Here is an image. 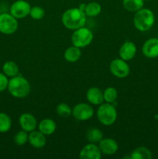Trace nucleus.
Returning a JSON list of instances; mask_svg holds the SVG:
<instances>
[{
	"mask_svg": "<svg viewBox=\"0 0 158 159\" xmlns=\"http://www.w3.org/2000/svg\"><path fill=\"white\" fill-rule=\"evenodd\" d=\"M122 6L125 10L136 12L143 8L144 0H122Z\"/></svg>",
	"mask_w": 158,
	"mask_h": 159,
	"instance_id": "aec40b11",
	"label": "nucleus"
},
{
	"mask_svg": "<svg viewBox=\"0 0 158 159\" xmlns=\"http://www.w3.org/2000/svg\"><path fill=\"white\" fill-rule=\"evenodd\" d=\"M99 147L102 155H113L118 152L119 145L116 140L112 138H103L99 143Z\"/></svg>",
	"mask_w": 158,
	"mask_h": 159,
	"instance_id": "ddd939ff",
	"label": "nucleus"
},
{
	"mask_svg": "<svg viewBox=\"0 0 158 159\" xmlns=\"http://www.w3.org/2000/svg\"><path fill=\"white\" fill-rule=\"evenodd\" d=\"M28 138H29V134L28 132L22 130L20 131L17 132L14 136V142L16 145L23 146L28 142Z\"/></svg>",
	"mask_w": 158,
	"mask_h": 159,
	"instance_id": "bb28decb",
	"label": "nucleus"
},
{
	"mask_svg": "<svg viewBox=\"0 0 158 159\" xmlns=\"http://www.w3.org/2000/svg\"><path fill=\"white\" fill-rule=\"evenodd\" d=\"M144 1H152V0H144Z\"/></svg>",
	"mask_w": 158,
	"mask_h": 159,
	"instance_id": "7c9ffc66",
	"label": "nucleus"
},
{
	"mask_svg": "<svg viewBox=\"0 0 158 159\" xmlns=\"http://www.w3.org/2000/svg\"><path fill=\"white\" fill-rule=\"evenodd\" d=\"M81 56V48L76 46H71L65 50L64 53V57L65 60L71 63H74L80 59Z\"/></svg>",
	"mask_w": 158,
	"mask_h": 159,
	"instance_id": "a211bd4d",
	"label": "nucleus"
},
{
	"mask_svg": "<svg viewBox=\"0 0 158 159\" xmlns=\"http://www.w3.org/2000/svg\"><path fill=\"white\" fill-rule=\"evenodd\" d=\"M102 155L99 146L96 145V144L88 143L82 148L79 154V158L81 159H100Z\"/></svg>",
	"mask_w": 158,
	"mask_h": 159,
	"instance_id": "9d476101",
	"label": "nucleus"
},
{
	"mask_svg": "<svg viewBox=\"0 0 158 159\" xmlns=\"http://www.w3.org/2000/svg\"><path fill=\"white\" fill-rule=\"evenodd\" d=\"M86 139L89 143L93 144H99L103 139V133L102 130L98 128H91L86 132Z\"/></svg>",
	"mask_w": 158,
	"mask_h": 159,
	"instance_id": "412c9836",
	"label": "nucleus"
},
{
	"mask_svg": "<svg viewBox=\"0 0 158 159\" xmlns=\"http://www.w3.org/2000/svg\"><path fill=\"white\" fill-rule=\"evenodd\" d=\"M110 72L119 79H124L129 75L130 68L126 61L122 58L114 59L109 65Z\"/></svg>",
	"mask_w": 158,
	"mask_h": 159,
	"instance_id": "0eeeda50",
	"label": "nucleus"
},
{
	"mask_svg": "<svg viewBox=\"0 0 158 159\" xmlns=\"http://www.w3.org/2000/svg\"><path fill=\"white\" fill-rule=\"evenodd\" d=\"M2 71L7 77L12 78L16 76L20 72L18 65L12 61H7L2 66Z\"/></svg>",
	"mask_w": 158,
	"mask_h": 159,
	"instance_id": "6ab92c4d",
	"label": "nucleus"
},
{
	"mask_svg": "<svg viewBox=\"0 0 158 159\" xmlns=\"http://www.w3.org/2000/svg\"><path fill=\"white\" fill-rule=\"evenodd\" d=\"M30 89L29 81L20 75L11 78L9 80L7 87L9 94L17 99L26 97L30 93Z\"/></svg>",
	"mask_w": 158,
	"mask_h": 159,
	"instance_id": "f03ea898",
	"label": "nucleus"
},
{
	"mask_svg": "<svg viewBox=\"0 0 158 159\" xmlns=\"http://www.w3.org/2000/svg\"><path fill=\"white\" fill-rule=\"evenodd\" d=\"M56 128H57L56 123L50 118H45V119L42 120L38 124L39 130L46 136L53 134L55 132Z\"/></svg>",
	"mask_w": 158,
	"mask_h": 159,
	"instance_id": "f3484780",
	"label": "nucleus"
},
{
	"mask_svg": "<svg viewBox=\"0 0 158 159\" xmlns=\"http://www.w3.org/2000/svg\"><path fill=\"white\" fill-rule=\"evenodd\" d=\"M143 54L148 58H156L158 57V38L153 37L144 42L142 48Z\"/></svg>",
	"mask_w": 158,
	"mask_h": 159,
	"instance_id": "9b49d317",
	"label": "nucleus"
},
{
	"mask_svg": "<svg viewBox=\"0 0 158 159\" xmlns=\"http://www.w3.org/2000/svg\"><path fill=\"white\" fill-rule=\"evenodd\" d=\"M19 123L22 130L26 132H31L35 130L37 126V121L35 116L29 113H24L20 115L19 118Z\"/></svg>",
	"mask_w": 158,
	"mask_h": 159,
	"instance_id": "f8f14e48",
	"label": "nucleus"
},
{
	"mask_svg": "<svg viewBox=\"0 0 158 159\" xmlns=\"http://www.w3.org/2000/svg\"><path fill=\"white\" fill-rule=\"evenodd\" d=\"M97 118L105 126H111L117 119V111L111 103H102L97 110Z\"/></svg>",
	"mask_w": 158,
	"mask_h": 159,
	"instance_id": "20e7f679",
	"label": "nucleus"
},
{
	"mask_svg": "<svg viewBox=\"0 0 158 159\" xmlns=\"http://www.w3.org/2000/svg\"><path fill=\"white\" fill-rule=\"evenodd\" d=\"M136 51H137V49H136V44L133 42L127 40L124 42L119 48V57L120 58L128 61L134 58L136 54Z\"/></svg>",
	"mask_w": 158,
	"mask_h": 159,
	"instance_id": "4468645a",
	"label": "nucleus"
},
{
	"mask_svg": "<svg viewBox=\"0 0 158 159\" xmlns=\"http://www.w3.org/2000/svg\"><path fill=\"white\" fill-rule=\"evenodd\" d=\"M86 14L80 8H71L65 11L61 17L64 26L68 30H75L85 26L86 23Z\"/></svg>",
	"mask_w": 158,
	"mask_h": 159,
	"instance_id": "f257e3e1",
	"label": "nucleus"
},
{
	"mask_svg": "<svg viewBox=\"0 0 158 159\" xmlns=\"http://www.w3.org/2000/svg\"><path fill=\"white\" fill-rule=\"evenodd\" d=\"M155 22L153 12L150 9L142 8L135 12L133 17V24L137 30L146 32L152 28Z\"/></svg>",
	"mask_w": 158,
	"mask_h": 159,
	"instance_id": "7ed1b4c3",
	"label": "nucleus"
},
{
	"mask_svg": "<svg viewBox=\"0 0 158 159\" xmlns=\"http://www.w3.org/2000/svg\"><path fill=\"white\" fill-rule=\"evenodd\" d=\"M94 35L88 28L82 26L74 30L71 36V42L74 46L79 48H83L88 46L92 42Z\"/></svg>",
	"mask_w": 158,
	"mask_h": 159,
	"instance_id": "39448f33",
	"label": "nucleus"
},
{
	"mask_svg": "<svg viewBox=\"0 0 158 159\" xmlns=\"http://www.w3.org/2000/svg\"><path fill=\"white\" fill-rule=\"evenodd\" d=\"M104 101L108 103H112L118 97V92L114 87H108L103 92Z\"/></svg>",
	"mask_w": 158,
	"mask_h": 159,
	"instance_id": "393cba45",
	"label": "nucleus"
},
{
	"mask_svg": "<svg viewBox=\"0 0 158 159\" xmlns=\"http://www.w3.org/2000/svg\"><path fill=\"white\" fill-rule=\"evenodd\" d=\"M29 16L31 18L35 20H42L45 16V11L40 6H33V7H31Z\"/></svg>",
	"mask_w": 158,
	"mask_h": 159,
	"instance_id": "cd10ccee",
	"label": "nucleus"
},
{
	"mask_svg": "<svg viewBox=\"0 0 158 159\" xmlns=\"http://www.w3.org/2000/svg\"><path fill=\"white\" fill-rule=\"evenodd\" d=\"M28 142L34 148H42L46 145V135L43 134L40 130H33L29 134Z\"/></svg>",
	"mask_w": 158,
	"mask_h": 159,
	"instance_id": "2eb2a0df",
	"label": "nucleus"
},
{
	"mask_svg": "<svg viewBox=\"0 0 158 159\" xmlns=\"http://www.w3.org/2000/svg\"><path fill=\"white\" fill-rule=\"evenodd\" d=\"M102 12V6L99 2H91L86 4L85 12L87 16L95 17L98 16Z\"/></svg>",
	"mask_w": 158,
	"mask_h": 159,
	"instance_id": "5701e85b",
	"label": "nucleus"
},
{
	"mask_svg": "<svg viewBox=\"0 0 158 159\" xmlns=\"http://www.w3.org/2000/svg\"><path fill=\"white\" fill-rule=\"evenodd\" d=\"M56 111L59 116L64 118H68L72 115V109L64 102L59 103L57 106Z\"/></svg>",
	"mask_w": 158,
	"mask_h": 159,
	"instance_id": "a878e982",
	"label": "nucleus"
},
{
	"mask_svg": "<svg viewBox=\"0 0 158 159\" xmlns=\"http://www.w3.org/2000/svg\"><path fill=\"white\" fill-rule=\"evenodd\" d=\"M19 23L16 18L11 13L0 14V32L6 35H11L16 32Z\"/></svg>",
	"mask_w": 158,
	"mask_h": 159,
	"instance_id": "423d86ee",
	"label": "nucleus"
},
{
	"mask_svg": "<svg viewBox=\"0 0 158 159\" xmlns=\"http://www.w3.org/2000/svg\"><path fill=\"white\" fill-rule=\"evenodd\" d=\"M86 97L89 103L92 105L99 106L104 102L103 92L98 87H91L88 89L86 93Z\"/></svg>",
	"mask_w": 158,
	"mask_h": 159,
	"instance_id": "dca6fc26",
	"label": "nucleus"
},
{
	"mask_svg": "<svg viewBox=\"0 0 158 159\" xmlns=\"http://www.w3.org/2000/svg\"><path fill=\"white\" fill-rule=\"evenodd\" d=\"M8 84H9V79L7 76L3 72H0V93L5 91L7 89Z\"/></svg>",
	"mask_w": 158,
	"mask_h": 159,
	"instance_id": "c85d7f7f",
	"label": "nucleus"
},
{
	"mask_svg": "<svg viewBox=\"0 0 158 159\" xmlns=\"http://www.w3.org/2000/svg\"><path fill=\"white\" fill-rule=\"evenodd\" d=\"M94 115V109L91 105L85 102L77 104L72 109V116L79 121H85L91 119Z\"/></svg>",
	"mask_w": 158,
	"mask_h": 159,
	"instance_id": "6e6552de",
	"label": "nucleus"
},
{
	"mask_svg": "<svg viewBox=\"0 0 158 159\" xmlns=\"http://www.w3.org/2000/svg\"><path fill=\"white\" fill-rule=\"evenodd\" d=\"M12 127L10 116L5 113H0V133H6Z\"/></svg>",
	"mask_w": 158,
	"mask_h": 159,
	"instance_id": "b1692460",
	"label": "nucleus"
},
{
	"mask_svg": "<svg viewBox=\"0 0 158 159\" xmlns=\"http://www.w3.org/2000/svg\"><path fill=\"white\" fill-rule=\"evenodd\" d=\"M130 158L132 159H150L152 153L146 147H138L132 152Z\"/></svg>",
	"mask_w": 158,
	"mask_h": 159,
	"instance_id": "4be33fe9",
	"label": "nucleus"
},
{
	"mask_svg": "<svg viewBox=\"0 0 158 159\" xmlns=\"http://www.w3.org/2000/svg\"><path fill=\"white\" fill-rule=\"evenodd\" d=\"M2 12V10H1V7H0V14H1V13H2V12Z\"/></svg>",
	"mask_w": 158,
	"mask_h": 159,
	"instance_id": "c756f323",
	"label": "nucleus"
},
{
	"mask_svg": "<svg viewBox=\"0 0 158 159\" xmlns=\"http://www.w3.org/2000/svg\"><path fill=\"white\" fill-rule=\"evenodd\" d=\"M31 6L25 0H16L10 6V13L17 20L23 19L29 15Z\"/></svg>",
	"mask_w": 158,
	"mask_h": 159,
	"instance_id": "1a4fd4ad",
	"label": "nucleus"
}]
</instances>
